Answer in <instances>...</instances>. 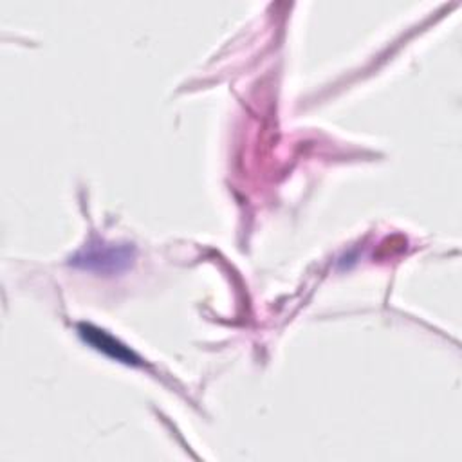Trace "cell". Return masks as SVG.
<instances>
[{
  "label": "cell",
  "instance_id": "obj_1",
  "mask_svg": "<svg viewBox=\"0 0 462 462\" xmlns=\"http://www.w3.org/2000/svg\"><path fill=\"white\" fill-rule=\"evenodd\" d=\"M79 334L94 348L105 352L106 356L117 359L121 363H126V365H137L139 363V357L130 348H126L123 343H119L117 339H114L112 336H108L106 332H103L99 328H94L90 325H81Z\"/></svg>",
  "mask_w": 462,
  "mask_h": 462
}]
</instances>
